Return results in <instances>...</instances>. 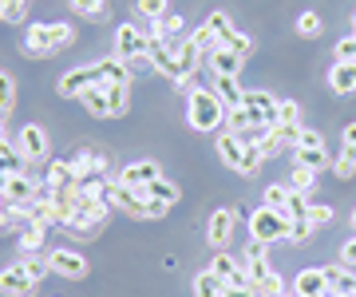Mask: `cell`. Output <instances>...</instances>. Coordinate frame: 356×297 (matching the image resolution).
<instances>
[{"mask_svg": "<svg viewBox=\"0 0 356 297\" xmlns=\"http://www.w3.org/2000/svg\"><path fill=\"white\" fill-rule=\"evenodd\" d=\"M0 24H4V0H0Z\"/></svg>", "mask_w": 356, "mask_h": 297, "instance_id": "obj_55", "label": "cell"}, {"mask_svg": "<svg viewBox=\"0 0 356 297\" xmlns=\"http://www.w3.org/2000/svg\"><path fill=\"white\" fill-rule=\"evenodd\" d=\"M293 167H305V170H325L329 167V151H325V139L317 131H301V143L293 147Z\"/></svg>", "mask_w": 356, "mask_h": 297, "instance_id": "obj_8", "label": "cell"}, {"mask_svg": "<svg viewBox=\"0 0 356 297\" xmlns=\"http://www.w3.org/2000/svg\"><path fill=\"white\" fill-rule=\"evenodd\" d=\"M48 266H51V273H60V278H67V282H83L91 273V262L79 254V250H51L48 254Z\"/></svg>", "mask_w": 356, "mask_h": 297, "instance_id": "obj_10", "label": "cell"}, {"mask_svg": "<svg viewBox=\"0 0 356 297\" xmlns=\"http://www.w3.org/2000/svg\"><path fill=\"white\" fill-rule=\"evenodd\" d=\"M206 24L214 28V36H218V40H226L229 32H234V24H229V16H226V13H210V16H206Z\"/></svg>", "mask_w": 356, "mask_h": 297, "instance_id": "obj_47", "label": "cell"}, {"mask_svg": "<svg viewBox=\"0 0 356 297\" xmlns=\"http://www.w3.org/2000/svg\"><path fill=\"white\" fill-rule=\"evenodd\" d=\"M111 179V175H107ZM107 202H111L115 210H123V214H131V218L139 222H151V218H163L170 207H163V202H151L143 191H135V186H123L119 179H111V186H107Z\"/></svg>", "mask_w": 356, "mask_h": 297, "instance_id": "obj_3", "label": "cell"}, {"mask_svg": "<svg viewBox=\"0 0 356 297\" xmlns=\"http://www.w3.org/2000/svg\"><path fill=\"white\" fill-rule=\"evenodd\" d=\"M0 170H4V175H28L24 155L16 151L13 143H4V147H0Z\"/></svg>", "mask_w": 356, "mask_h": 297, "instance_id": "obj_32", "label": "cell"}, {"mask_svg": "<svg viewBox=\"0 0 356 297\" xmlns=\"http://www.w3.org/2000/svg\"><path fill=\"white\" fill-rule=\"evenodd\" d=\"M127 107H131L127 88H107V119H123Z\"/></svg>", "mask_w": 356, "mask_h": 297, "instance_id": "obj_36", "label": "cell"}, {"mask_svg": "<svg viewBox=\"0 0 356 297\" xmlns=\"http://www.w3.org/2000/svg\"><path fill=\"white\" fill-rule=\"evenodd\" d=\"M99 83V72L91 64H79V67H72V72H64L60 76V83H56V91H60V99H79L88 88H95Z\"/></svg>", "mask_w": 356, "mask_h": 297, "instance_id": "obj_11", "label": "cell"}, {"mask_svg": "<svg viewBox=\"0 0 356 297\" xmlns=\"http://www.w3.org/2000/svg\"><path fill=\"white\" fill-rule=\"evenodd\" d=\"M289 186H281V182H273V186H269V191H266V207L269 210H277V214H281V210H285V202H289Z\"/></svg>", "mask_w": 356, "mask_h": 297, "instance_id": "obj_43", "label": "cell"}, {"mask_svg": "<svg viewBox=\"0 0 356 297\" xmlns=\"http://www.w3.org/2000/svg\"><path fill=\"white\" fill-rule=\"evenodd\" d=\"M353 36H356V13H353Z\"/></svg>", "mask_w": 356, "mask_h": 297, "instance_id": "obj_57", "label": "cell"}, {"mask_svg": "<svg viewBox=\"0 0 356 297\" xmlns=\"http://www.w3.org/2000/svg\"><path fill=\"white\" fill-rule=\"evenodd\" d=\"M238 107H245V115H250L254 131L277 127V107H281L277 95H269V91H245L242 104H238Z\"/></svg>", "mask_w": 356, "mask_h": 297, "instance_id": "obj_5", "label": "cell"}, {"mask_svg": "<svg viewBox=\"0 0 356 297\" xmlns=\"http://www.w3.org/2000/svg\"><path fill=\"white\" fill-rule=\"evenodd\" d=\"M28 20V0H4V24H24Z\"/></svg>", "mask_w": 356, "mask_h": 297, "instance_id": "obj_42", "label": "cell"}, {"mask_svg": "<svg viewBox=\"0 0 356 297\" xmlns=\"http://www.w3.org/2000/svg\"><path fill=\"white\" fill-rule=\"evenodd\" d=\"M0 230H8V226H4V222H0Z\"/></svg>", "mask_w": 356, "mask_h": 297, "instance_id": "obj_59", "label": "cell"}, {"mask_svg": "<svg viewBox=\"0 0 356 297\" xmlns=\"http://www.w3.org/2000/svg\"><path fill=\"white\" fill-rule=\"evenodd\" d=\"M317 186H321V179H317V170H305V167H293L289 191H297V194H305V198H313V194H317Z\"/></svg>", "mask_w": 356, "mask_h": 297, "instance_id": "obj_29", "label": "cell"}, {"mask_svg": "<svg viewBox=\"0 0 356 297\" xmlns=\"http://www.w3.org/2000/svg\"><path fill=\"white\" fill-rule=\"evenodd\" d=\"M76 44V28L72 24H28L24 40H20V52L32 56V60H44V56H56Z\"/></svg>", "mask_w": 356, "mask_h": 297, "instance_id": "obj_2", "label": "cell"}, {"mask_svg": "<svg viewBox=\"0 0 356 297\" xmlns=\"http://www.w3.org/2000/svg\"><path fill=\"white\" fill-rule=\"evenodd\" d=\"M242 151H245V143L238 139V135H229V131H218V159H222L229 170H238V163H242Z\"/></svg>", "mask_w": 356, "mask_h": 297, "instance_id": "obj_22", "label": "cell"}, {"mask_svg": "<svg viewBox=\"0 0 356 297\" xmlns=\"http://www.w3.org/2000/svg\"><path fill=\"white\" fill-rule=\"evenodd\" d=\"M36 285L40 282L24 270V266H20V262H13V266H4V270H0V294H4V297H32V294H36Z\"/></svg>", "mask_w": 356, "mask_h": 297, "instance_id": "obj_12", "label": "cell"}, {"mask_svg": "<svg viewBox=\"0 0 356 297\" xmlns=\"http://www.w3.org/2000/svg\"><path fill=\"white\" fill-rule=\"evenodd\" d=\"M72 167H76V175H107V170H111V163H107V155H103V151L83 147V151H76V155H72Z\"/></svg>", "mask_w": 356, "mask_h": 297, "instance_id": "obj_20", "label": "cell"}, {"mask_svg": "<svg viewBox=\"0 0 356 297\" xmlns=\"http://www.w3.org/2000/svg\"><path fill=\"white\" fill-rule=\"evenodd\" d=\"M285 297H289V294H285Z\"/></svg>", "mask_w": 356, "mask_h": 297, "instance_id": "obj_61", "label": "cell"}, {"mask_svg": "<svg viewBox=\"0 0 356 297\" xmlns=\"http://www.w3.org/2000/svg\"><path fill=\"white\" fill-rule=\"evenodd\" d=\"M222 294H226V285L218 282L210 270H202L198 278H194V297H222Z\"/></svg>", "mask_w": 356, "mask_h": 297, "instance_id": "obj_37", "label": "cell"}, {"mask_svg": "<svg viewBox=\"0 0 356 297\" xmlns=\"http://www.w3.org/2000/svg\"><path fill=\"white\" fill-rule=\"evenodd\" d=\"M348 222H353V230H356V210H353V218H348Z\"/></svg>", "mask_w": 356, "mask_h": 297, "instance_id": "obj_56", "label": "cell"}, {"mask_svg": "<svg viewBox=\"0 0 356 297\" xmlns=\"http://www.w3.org/2000/svg\"><path fill=\"white\" fill-rule=\"evenodd\" d=\"M143 194H147L151 202H163V207H175L178 202V186L170 179H154L151 186H143Z\"/></svg>", "mask_w": 356, "mask_h": 297, "instance_id": "obj_27", "label": "cell"}, {"mask_svg": "<svg viewBox=\"0 0 356 297\" xmlns=\"http://www.w3.org/2000/svg\"><path fill=\"white\" fill-rule=\"evenodd\" d=\"M182 28H186V24H182V16L166 13L163 20H151V32H147V36H151V40H175Z\"/></svg>", "mask_w": 356, "mask_h": 297, "instance_id": "obj_26", "label": "cell"}, {"mask_svg": "<svg viewBox=\"0 0 356 297\" xmlns=\"http://www.w3.org/2000/svg\"><path fill=\"white\" fill-rule=\"evenodd\" d=\"M4 143H13V139H8V123L0 119V147H4Z\"/></svg>", "mask_w": 356, "mask_h": 297, "instance_id": "obj_53", "label": "cell"}, {"mask_svg": "<svg viewBox=\"0 0 356 297\" xmlns=\"http://www.w3.org/2000/svg\"><path fill=\"white\" fill-rule=\"evenodd\" d=\"M147 52H151V36H147L143 28H135V24H119L115 28V56H119L123 64H131V60H147Z\"/></svg>", "mask_w": 356, "mask_h": 297, "instance_id": "obj_7", "label": "cell"}, {"mask_svg": "<svg viewBox=\"0 0 356 297\" xmlns=\"http://www.w3.org/2000/svg\"><path fill=\"white\" fill-rule=\"evenodd\" d=\"M305 218L313 222V230H317V226H329L337 214H332V207H325V202H309V214H305Z\"/></svg>", "mask_w": 356, "mask_h": 297, "instance_id": "obj_45", "label": "cell"}, {"mask_svg": "<svg viewBox=\"0 0 356 297\" xmlns=\"http://www.w3.org/2000/svg\"><path fill=\"white\" fill-rule=\"evenodd\" d=\"M222 44H226V48H229L234 56H242V60H250V56H254V40L242 36V32H229V36L222 40Z\"/></svg>", "mask_w": 356, "mask_h": 297, "instance_id": "obj_39", "label": "cell"}, {"mask_svg": "<svg viewBox=\"0 0 356 297\" xmlns=\"http://www.w3.org/2000/svg\"><path fill=\"white\" fill-rule=\"evenodd\" d=\"M210 273H214L218 282L226 285H238V289H242V285H250V273H245V266L238 258H234V254H226V250H218L214 258H210Z\"/></svg>", "mask_w": 356, "mask_h": 297, "instance_id": "obj_13", "label": "cell"}, {"mask_svg": "<svg viewBox=\"0 0 356 297\" xmlns=\"http://www.w3.org/2000/svg\"><path fill=\"white\" fill-rule=\"evenodd\" d=\"M226 111L229 107L214 95V88H194L186 95V123H191V131H202V135L222 131L226 127Z\"/></svg>", "mask_w": 356, "mask_h": 297, "instance_id": "obj_1", "label": "cell"}, {"mask_svg": "<svg viewBox=\"0 0 356 297\" xmlns=\"http://www.w3.org/2000/svg\"><path fill=\"white\" fill-rule=\"evenodd\" d=\"M329 88L337 91V95H353L356 91V64H332Z\"/></svg>", "mask_w": 356, "mask_h": 297, "instance_id": "obj_23", "label": "cell"}, {"mask_svg": "<svg viewBox=\"0 0 356 297\" xmlns=\"http://www.w3.org/2000/svg\"><path fill=\"white\" fill-rule=\"evenodd\" d=\"M325 297H332V294H325Z\"/></svg>", "mask_w": 356, "mask_h": 297, "instance_id": "obj_60", "label": "cell"}, {"mask_svg": "<svg viewBox=\"0 0 356 297\" xmlns=\"http://www.w3.org/2000/svg\"><path fill=\"white\" fill-rule=\"evenodd\" d=\"M341 262H344V266H356V238H353V242H344V250H341Z\"/></svg>", "mask_w": 356, "mask_h": 297, "instance_id": "obj_51", "label": "cell"}, {"mask_svg": "<svg viewBox=\"0 0 356 297\" xmlns=\"http://www.w3.org/2000/svg\"><path fill=\"white\" fill-rule=\"evenodd\" d=\"M337 64H356V36H344L337 44Z\"/></svg>", "mask_w": 356, "mask_h": 297, "instance_id": "obj_49", "label": "cell"}, {"mask_svg": "<svg viewBox=\"0 0 356 297\" xmlns=\"http://www.w3.org/2000/svg\"><path fill=\"white\" fill-rule=\"evenodd\" d=\"M147 64H151L159 76H170V79L182 76V67H178V52H175V44H170V40H151Z\"/></svg>", "mask_w": 356, "mask_h": 297, "instance_id": "obj_15", "label": "cell"}, {"mask_svg": "<svg viewBox=\"0 0 356 297\" xmlns=\"http://www.w3.org/2000/svg\"><path fill=\"white\" fill-rule=\"evenodd\" d=\"M76 167H72V159H56L48 163V175H44V186L48 191H64V186H76Z\"/></svg>", "mask_w": 356, "mask_h": 297, "instance_id": "obj_21", "label": "cell"}, {"mask_svg": "<svg viewBox=\"0 0 356 297\" xmlns=\"http://www.w3.org/2000/svg\"><path fill=\"white\" fill-rule=\"evenodd\" d=\"M13 107H16V79L8 72H0V119H8Z\"/></svg>", "mask_w": 356, "mask_h": 297, "instance_id": "obj_38", "label": "cell"}, {"mask_svg": "<svg viewBox=\"0 0 356 297\" xmlns=\"http://www.w3.org/2000/svg\"><path fill=\"white\" fill-rule=\"evenodd\" d=\"M332 297H353V294H332Z\"/></svg>", "mask_w": 356, "mask_h": 297, "instance_id": "obj_58", "label": "cell"}, {"mask_svg": "<svg viewBox=\"0 0 356 297\" xmlns=\"http://www.w3.org/2000/svg\"><path fill=\"white\" fill-rule=\"evenodd\" d=\"M329 294V282H325V270H301L293 278V297H325Z\"/></svg>", "mask_w": 356, "mask_h": 297, "instance_id": "obj_18", "label": "cell"}, {"mask_svg": "<svg viewBox=\"0 0 356 297\" xmlns=\"http://www.w3.org/2000/svg\"><path fill=\"white\" fill-rule=\"evenodd\" d=\"M222 297H261V294H257L254 285H242V289H238V285H229V289H226Z\"/></svg>", "mask_w": 356, "mask_h": 297, "instance_id": "obj_50", "label": "cell"}, {"mask_svg": "<svg viewBox=\"0 0 356 297\" xmlns=\"http://www.w3.org/2000/svg\"><path fill=\"white\" fill-rule=\"evenodd\" d=\"M20 266H24V270L32 273L36 282H44V278H48V273H51L48 258H36V254H24V258H20Z\"/></svg>", "mask_w": 356, "mask_h": 297, "instance_id": "obj_44", "label": "cell"}, {"mask_svg": "<svg viewBox=\"0 0 356 297\" xmlns=\"http://www.w3.org/2000/svg\"><path fill=\"white\" fill-rule=\"evenodd\" d=\"M72 13H76L79 20L103 24V20H107V0H72Z\"/></svg>", "mask_w": 356, "mask_h": 297, "instance_id": "obj_28", "label": "cell"}, {"mask_svg": "<svg viewBox=\"0 0 356 297\" xmlns=\"http://www.w3.org/2000/svg\"><path fill=\"white\" fill-rule=\"evenodd\" d=\"M4 186H8V175H4V170H0V194H4Z\"/></svg>", "mask_w": 356, "mask_h": 297, "instance_id": "obj_54", "label": "cell"}, {"mask_svg": "<svg viewBox=\"0 0 356 297\" xmlns=\"http://www.w3.org/2000/svg\"><path fill=\"white\" fill-rule=\"evenodd\" d=\"M332 175H337V179H353L356 175V147H348V143H344L341 147V155L332 159Z\"/></svg>", "mask_w": 356, "mask_h": 297, "instance_id": "obj_34", "label": "cell"}, {"mask_svg": "<svg viewBox=\"0 0 356 297\" xmlns=\"http://www.w3.org/2000/svg\"><path fill=\"white\" fill-rule=\"evenodd\" d=\"M242 56H234L226 48V44H222V48H214V52L206 56V67H210V76H238V72H242Z\"/></svg>", "mask_w": 356, "mask_h": 297, "instance_id": "obj_19", "label": "cell"}, {"mask_svg": "<svg viewBox=\"0 0 356 297\" xmlns=\"http://www.w3.org/2000/svg\"><path fill=\"white\" fill-rule=\"evenodd\" d=\"M344 143H348V147H356V123H348V127H344Z\"/></svg>", "mask_w": 356, "mask_h": 297, "instance_id": "obj_52", "label": "cell"}, {"mask_svg": "<svg viewBox=\"0 0 356 297\" xmlns=\"http://www.w3.org/2000/svg\"><path fill=\"white\" fill-rule=\"evenodd\" d=\"M313 238V222L309 218H293L289 222V242H309Z\"/></svg>", "mask_w": 356, "mask_h": 297, "instance_id": "obj_46", "label": "cell"}, {"mask_svg": "<svg viewBox=\"0 0 356 297\" xmlns=\"http://www.w3.org/2000/svg\"><path fill=\"white\" fill-rule=\"evenodd\" d=\"M79 104L88 107L95 119H107V88L103 83H95V88H88L83 95H79Z\"/></svg>", "mask_w": 356, "mask_h": 297, "instance_id": "obj_30", "label": "cell"}, {"mask_svg": "<svg viewBox=\"0 0 356 297\" xmlns=\"http://www.w3.org/2000/svg\"><path fill=\"white\" fill-rule=\"evenodd\" d=\"M242 266H245V273H250V285H254V289H261V285L269 282V273H273V262H269L266 242L250 238V242H245V250H242Z\"/></svg>", "mask_w": 356, "mask_h": 297, "instance_id": "obj_9", "label": "cell"}, {"mask_svg": "<svg viewBox=\"0 0 356 297\" xmlns=\"http://www.w3.org/2000/svg\"><path fill=\"white\" fill-rule=\"evenodd\" d=\"M111 179H119L123 186H135V191H143V186H151L154 179H163V170H159V163H151V159H139V163L123 167V175H111Z\"/></svg>", "mask_w": 356, "mask_h": 297, "instance_id": "obj_16", "label": "cell"}, {"mask_svg": "<svg viewBox=\"0 0 356 297\" xmlns=\"http://www.w3.org/2000/svg\"><path fill=\"white\" fill-rule=\"evenodd\" d=\"M277 123H301V104H293V99H281Z\"/></svg>", "mask_w": 356, "mask_h": 297, "instance_id": "obj_48", "label": "cell"}, {"mask_svg": "<svg viewBox=\"0 0 356 297\" xmlns=\"http://www.w3.org/2000/svg\"><path fill=\"white\" fill-rule=\"evenodd\" d=\"M214 95L226 107H238L242 104V95H245V88L238 83V76H214Z\"/></svg>", "mask_w": 356, "mask_h": 297, "instance_id": "obj_24", "label": "cell"}, {"mask_svg": "<svg viewBox=\"0 0 356 297\" xmlns=\"http://www.w3.org/2000/svg\"><path fill=\"white\" fill-rule=\"evenodd\" d=\"M13 147L24 155L28 167H40V163H48V131L40 127V123H24V127L16 131Z\"/></svg>", "mask_w": 356, "mask_h": 297, "instance_id": "obj_6", "label": "cell"}, {"mask_svg": "<svg viewBox=\"0 0 356 297\" xmlns=\"http://www.w3.org/2000/svg\"><path fill=\"white\" fill-rule=\"evenodd\" d=\"M261 163H266V155H261V147H257V143H250V147L242 151V163H238V175H242V179H254L257 170H261Z\"/></svg>", "mask_w": 356, "mask_h": 297, "instance_id": "obj_33", "label": "cell"}, {"mask_svg": "<svg viewBox=\"0 0 356 297\" xmlns=\"http://www.w3.org/2000/svg\"><path fill=\"white\" fill-rule=\"evenodd\" d=\"M325 282H329V294H353L356 273H348L344 266H325Z\"/></svg>", "mask_w": 356, "mask_h": 297, "instance_id": "obj_25", "label": "cell"}, {"mask_svg": "<svg viewBox=\"0 0 356 297\" xmlns=\"http://www.w3.org/2000/svg\"><path fill=\"white\" fill-rule=\"evenodd\" d=\"M191 44H194L202 56H210L214 48H222V40L214 36V28H210V24H198V28H194V32H191Z\"/></svg>", "mask_w": 356, "mask_h": 297, "instance_id": "obj_35", "label": "cell"}, {"mask_svg": "<svg viewBox=\"0 0 356 297\" xmlns=\"http://www.w3.org/2000/svg\"><path fill=\"white\" fill-rule=\"evenodd\" d=\"M135 13L147 16V20H163V16L170 13V4H166V0H139V4H135Z\"/></svg>", "mask_w": 356, "mask_h": 297, "instance_id": "obj_41", "label": "cell"}, {"mask_svg": "<svg viewBox=\"0 0 356 297\" xmlns=\"http://www.w3.org/2000/svg\"><path fill=\"white\" fill-rule=\"evenodd\" d=\"M95 72H99V83L103 88H131V67L119 60V56H107V60H99L95 64Z\"/></svg>", "mask_w": 356, "mask_h": 297, "instance_id": "obj_17", "label": "cell"}, {"mask_svg": "<svg viewBox=\"0 0 356 297\" xmlns=\"http://www.w3.org/2000/svg\"><path fill=\"white\" fill-rule=\"evenodd\" d=\"M16 246H20V254H40V246H44V226L28 222L24 230L16 234Z\"/></svg>", "mask_w": 356, "mask_h": 297, "instance_id": "obj_31", "label": "cell"}, {"mask_svg": "<svg viewBox=\"0 0 356 297\" xmlns=\"http://www.w3.org/2000/svg\"><path fill=\"white\" fill-rule=\"evenodd\" d=\"M250 238H257V242H289V218L285 214H277V210L269 207H257L254 214H250Z\"/></svg>", "mask_w": 356, "mask_h": 297, "instance_id": "obj_4", "label": "cell"}, {"mask_svg": "<svg viewBox=\"0 0 356 297\" xmlns=\"http://www.w3.org/2000/svg\"><path fill=\"white\" fill-rule=\"evenodd\" d=\"M234 226H238V214H234L229 207L214 210L210 222H206V242L214 246V250H226V242L234 238Z\"/></svg>", "mask_w": 356, "mask_h": 297, "instance_id": "obj_14", "label": "cell"}, {"mask_svg": "<svg viewBox=\"0 0 356 297\" xmlns=\"http://www.w3.org/2000/svg\"><path fill=\"white\" fill-rule=\"evenodd\" d=\"M321 28H325V24H321V16H317V13H301V16H297V32H301L305 40H317V36H321Z\"/></svg>", "mask_w": 356, "mask_h": 297, "instance_id": "obj_40", "label": "cell"}]
</instances>
